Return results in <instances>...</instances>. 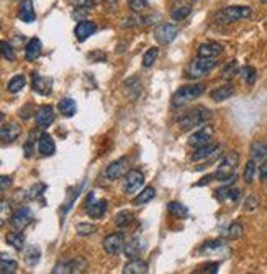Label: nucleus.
<instances>
[{
	"mask_svg": "<svg viewBox=\"0 0 267 274\" xmlns=\"http://www.w3.org/2000/svg\"><path fill=\"white\" fill-rule=\"evenodd\" d=\"M17 269H18V264L15 259H9V258L2 256V259H0V272L14 274V272H17Z\"/></svg>",
	"mask_w": 267,
	"mask_h": 274,
	"instance_id": "nucleus-34",
	"label": "nucleus"
},
{
	"mask_svg": "<svg viewBox=\"0 0 267 274\" xmlns=\"http://www.w3.org/2000/svg\"><path fill=\"white\" fill-rule=\"evenodd\" d=\"M262 2H264V4H267V0H262Z\"/></svg>",
	"mask_w": 267,
	"mask_h": 274,
	"instance_id": "nucleus-55",
	"label": "nucleus"
},
{
	"mask_svg": "<svg viewBox=\"0 0 267 274\" xmlns=\"http://www.w3.org/2000/svg\"><path fill=\"white\" fill-rule=\"evenodd\" d=\"M45 191H46V186H45V184H36V186H33L32 192H30V197H32V199L40 197Z\"/></svg>",
	"mask_w": 267,
	"mask_h": 274,
	"instance_id": "nucleus-48",
	"label": "nucleus"
},
{
	"mask_svg": "<svg viewBox=\"0 0 267 274\" xmlns=\"http://www.w3.org/2000/svg\"><path fill=\"white\" fill-rule=\"evenodd\" d=\"M167 210H169V214H172L174 217H177V219H187L189 215L187 207L181 202H169L167 204Z\"/></svg>",
	"mask_w": 267,
	"mask_h": 274,
	"instance_id": "nucleus-32",
	"label": "nucleus"
},
{
	"mask_svg": "<svg viewBox=\"0 0 267 274\" xmlns=\"http://www.w3.org/2000/svg\"><path fill=\"white\" fill-rule=\"evenodd\" d=\"M179 35V28L172 23H163L154 30V38L159 43V45H169L174 40L177 38Z\"/></svg>",
	"mask_w": 267,
	"mask_h": 274,
	"instance_id": "nucleus-7",
	"label": "nucleus"
},
{
	"mask_svg": "<svg viewBox=\"0 0 267 274\" xmlns=\"http://www.w3.org/2000/svg\"><path fill=\"white\" fill-rule=\"evenodd\" d=\"M220 151V145L216 143H207L203 146H198L194 154H192V161H205V159H213Z\"/></svg>",
	"mask_w": 267,
	"mask_h": 274,
	"instance_id": "nucleus-15",
	"label": "nucleus"
},
{
	"mask_svg": "<svg viewBox=\"0 0 267 274\" xmlns=\"http://www.w3.org/2000/svg\"><path fill=\"white\" fill-rule=\"evenodd\" d=\"M125 87H126V90L131 92V97H136L141 92V82H140L138 77L128 79L126 82H125Z\"/></svg>",
	"mask_w": 267,
	"mask_h": 274,
	"instance_id": "nucleus-41",
	"label": "nucleus"
},
{
	"mask_svg": "<svg viewBox=\"0 0 267 274\" xmlns=\"http://www.w3.org/2000/svg\"><path fill=\"white\" fill-rule=\"evenodd\" d=\"M105 4H110V5H113V4H116V0H103Z\"/></svg>",
	"mask_w": 267,
	"mask_h": 274,
	"instance_id": "nucleus-54",
	"label": "nucleus"
},
{
	"mask_svg": "<svg viewBox=\"0 0 267 274\" xmlns=\"http://www.w3.org/2000/svg\"><path fill=\"white\" fill-rule=\"evenodd\" d=\"M30 109H33V105H27V107H23L22 110H20V117L23 118V120H28L30 117H32V114H30Z\"/></svg>",
	"mask_w": 267,
	"mask_h": 274,
	"instance_id": "nucleus-50",
	"label": "nucleus"
},
{
	"mask_svg": "<svg viewBox=\"0 0 267 274\" xmlns=\"http://www.w3.org/2000/svg\"><path fill=\"white\" fill-rule=\"evenodd\" d=\"M143 184H145V176H143L141 171H128L126 176H125V180H123V192H125L126 196H131V194H136L141 188Z\"/></svg>",
	"mask_w": 267,
	"mask_h": 274,
	"instance_id": "nucleus-6",
	"label": "nucleus"
},
{
	"mask_svg": "<svg viewBox=\"0 0 267 274\" xmlns=\"http://www.w3.org/2000/svg\"><path fill=\"white\" fill-rule=\"evenodd\" d=\"M85 207H87V214H89L92 219H100L108 209V202L105 201V199H102V201H95L94 199V201L87 204Z\"/></svg>",
	"mask_w": 267,
	"mask_h": 274,
	"instance_id": "nucleus-21",
	"label": "nucleus"
},
{
	"mask_svg": "<svg viewBox=\"0 0 267 274\" xmlns=\"http://www.w3.org/2000/svg\"><path fill=\"white\" fill-rule=\"evenodd\" d=\"M18 18L25 23H33L35 22V9H33V0H23L20 9H18Z\"/></svg>",
	"mask_w": 267,
	"mask_h": 274,
	"instance_id": "nucleus-20",
	"label": "nucleus"
},
{
	"mask_svg": "<svg viewBox=\"0 0 267 274\" xmlns=\"http://www.w3.org/2000/svg\"><path fill=\"white\" fill-rule=\"evenodd\" d=\"M210 115H212V114H210L208 109L195 107V109L189 110L187 114H184L181 117V120H179V128H181L182 132H185V130H190L194 127H200L208 120Z\"/></svg>",
	"mask_w": 267,
	"mask_h": 274,
	"instance_id": "nucleus-3",
	"label": "nucleus"
},
{
	"mask_svg": "<svg viewBox=\"0 0 267 274\" xmlns=\"http://www.w3.org/2000/svg\"><path fill=\"white\" fill-rule=\"evenodd\" d=\"M33 136H35V132L30 133L28 140H27V145H25V148H23L25 149V156H27V158H30L33 154V143H35Z\"/></svg>",
	"mask_w": 267,
	"mask_h": 274,
	"instance_id": "nucleus-47",
	"label": "nucleus"
},
{
	"mask_svg": "<svg viewBox=\"0 0 267 274\" xmlns=\"http://www.w3.org/2000/svg\"><path fill=\"white\" fill-rule=\"evenodd\" d=\"M241 74H243V79L247 84H254V80H256V69L252 66H244L241 69Z\"/></svg>",
	"mask_w": 267,
	"mask_h": 274,
	"instance_id": "nucleus-44",
	"label": "nucleus"
},
{
	"mask_svg": "<svg viewBox=\"0 0 267 274\" xmlns=\"http://www.w3.org/2000/svg\"><path fill=\"white\" fill-rule=\"evenodd\" d=\"M205 272H212V274H215V272H218V264H210V266H207L205 267Z\"/></svg>",
	"mask_w": 267,
	"mask_h": 274,
	"instance_id": "nucleus-53",
	"label": "nucleus"
},
{
	"mask_svg": "<svg viewBox=\"0 0 267 274\" xmlns=\"http://www.w3.org/2000/svg\"><path fill=\"white\" fill-rule=\"evenodd\" d=\"M41 41L38 38H32L27 43V48H25V58L27 61H36V58L41 54Z\"/></svg>",
	"mask_w": 267,
	"mask_h": 274,
	"instance_id": "nucleus-24",
	"label": "nucleus"
},
{
	"mask_svg": "<svg viewBox=\"0 0 267 274\" xmlns=\"http://www.w3.org/2000/svg\"><path fill=\"white\" fill-rule=\"evenodd\" d=\"M146 248V241L141 238V236H133L126 245H125V256L128 259H136L141 256V253L145 251Z\"/></svg>",
	"mask_w": 267,
	"mask_h": 274,
	"instance_id": "nucleus-14",
	"label": "nucleus"
},
{
	"mask_svg": "<svg viewBox=\"0 0 267 274\" xmlns=\"http://www.w3.org/2000/svg\"><path fill=\"white\" fill-rule=\"evenodd\" d=\"M154 196H156V189H154L153 186H148V188L143 189V191L140 192V194L133 199V205H136V207H140V205L153 201Z\"/></svg>",
	"mask_w": 267,
	"mask_h": 274,
	"instance_id": "nucleus-29",
	"label": "nucleus"
},
{
	"mask_svg": "<svg viewBox=\"0 0 267 274\" xmlns=\"http://www.w3.org/2000/svg\"><path fill=\"white\" fill-rule=\"evenodd\" d=\"M259 199L256 197V196H249L244 201V204H243V210L244 212H254L257 207H259Z\"/></svg>",
	"mask_w": 267,
	"mask_h": 274,
	"instance_id": "nucleus-45",
	"label": "nucleus"
},
{
	"mask_svg": "<svg viewBox=\"0 0 267 274\" xmlns=\"http://www.w3.org/2000/svg\"><path fill=\"white\" fill-rule=\"evenodd\" d=\"M241 191L238 188H223L215 191V197L218 201H238Z\"/></svg>",
	"mask_w": 267,
	"mask_h": 274,
	"instance_id": "nucleus-27",
	"label": "nucleus"
},
{
	"mask_svg": "<svg viewBox=\"0 0 267 274\" xmlns=\"http://www.w3.org/2000/svg\"><path fill=\"white\" fill-rule=\"evenodd\" d=\"M133 219H135V215L129 210H121L115 215V225L118 228H125L128 225H131Z\"/></svg>",
	"mask_w": 267,
	"mask_h": 274,
	"instance_id": "nucleus-31",
	"label": "nucleus"
},
{
	"mask_svg": "<svg viewBox=\"0 0 267 274\" xmlns=\"http://www.w3.org/2000/svg\"><path fill=\"white\" fill-rule=\"evenodd\" d=\"M35 118H36V123H38V127L43 128V130H46L54 122V118H56L54 109L51 107V105H41V107H38V110H36Z\"/></svg>",
	"mask_w": 267,
	"mask_h": 274,
	"instance_id": "nucleus-13",
	"label": "nucleus"
},
{
	"mask_svg": "<svg viewBox=\"0 0 267 274\" xmlns=\"http://www.w3.org/2000/svg\"><path fill=\"white\" fill-rule=\"evenodd\" d=\"M2 56L7 61H15L17 59L15 49H14V46H12L9 41H2Z\"/></svg>",
	"mask_w": 267,
	"mask_h": 274,
	"instance_id": "nucleus-42",
	"label": "nucleus"
},
{
	"mask_svg": "<svg viewBox=\"0 0 267 274\" xmlns=\"http://www.w3.org/2000/svg\"><path fill=\"white\" fill-rule=\"evenodd\" d=\"M76 232L80 236H89L95 232V225L94 223H89V222H80L76 225Z\"/></svg>",
	"mask_w": 267,
	"mask_h": 274,
	"instance_id": "nucleus-40",
	"label": "nucleus"
},
{
	"mask_svg": "<svg viewBox=\"0 0 267 274\" xmlns=\"http://www.w3.org/2000/svg\"><path fill=\"white\" fill-rule=\"evenodd\" d=\"M158 54H159V49L158 48H150L148 51L143 56V66L145 67H151L154 64V61L158 59Z\"/></svg>",
	"mask_w": 267,
	"mask_h": 274,
	"instance_id": "nucleus-38",
	"label": "nucleus"
},
{
	"mask_svg": "<svg viewBox=\"0 0 267 274\" xmlns=\"http://www.w3.org/2000/svg\"><path fill=\"white\" fill-rule=\"evenodd\" d=\"M205 90L203 84H189V85H182L181 89H177L172 96V105L174 107H185L187 104L192 101H195L197 97H200Z\"/></svg>",
	"mask_w": 267,
	"mask_h": 274,
	"instance_id": "nucleus-2",
	"label": "nucleus"
},
{
	"mask_svg": "<svg viewBox=\"0 0 267 274\" xmlns=\"http://www.w3.org/2000/svg\"><path fill=\"white\" fill-rule=\"evenodd\" d=\"M216 67V58H205V56H198V58L192 59L187 67V77L198 79L208 74L212 69Z\"/></svg>",
	"mask_w": 267,
	"mask_h": 274,
	"instance_id": "nucleus-4",
	"label": "nucleus"
},
{
	"mask_svg": "<svg viewBox=\"0 0 267 274\" xmlns=\"http://www.w3.org/2000/svg\"><path fill=\"white\" fill-rule=\"evenodd\" d=\"M7 210H9V202L2 201V223H5V220H7Z\"/></svg>",
	"mask_w": 267,
	"mask_h": 274,
	"instance_id": "nucleus-51",
	"label": "nucleus"
},
{
	"mask_svg": "<svg viewBox=\"0 0 267 274\" xmlns=\"http://www.w3.org/2000/svg\"><path fill=\"white\" fill-rule=\"evenodd\" d=\"M257 172V166H256V161L251 159L246 163V167H244V182L246 184H252L254 180V176H256Z\"/></svg>",
	"mask_w": 267,
	"mask_h": 274,
	"instance_id": "nucleus-36",
	"label": "nucleus"
},
{
	"mask_svg": "<svg viewBox=\"0 0 267 274\" xmlns=\"http://www.w3.org/2000/svg\"><path fill=\"white\" fill-rule=\"evenodd\" d=\"M25 84H27V77L23 76V74H17V76H14L7 84V90L10 92V94H18L20 90H23Z\"/></svg>",
	"mask_w": 267,
	"mask_h": 274,
	"instance_id": "nucleus-30",
	"label": "nucleus"
},
{
	"mask_svg": "<svg viewBox=\"0 0 267 274\" xmlns=\"http://www.w3.org/2000/svg\"><path fill=\"white\" fill-rule=\"evenodd\" d=\"M129 9L133 12H143L148 9V0H129Z\"/></svg>",
	"mask_w": 267,
	"mask_h": 274,
	"instance_id": "nucleus-46",
	"label": "nucleus"
},
{
	"mask_svg": "<svg viewBox=\"0 0 267 274\" xmlns=\"http://www.w3.org/2000/svg\"><path fill=\"white\" fill-rule=\"evenodd\" d=\"M125 245H126V241H125V235L123 233H111L103 240L105 251L111 254V256L120 254L123 250H125Z\"/></svg>",
	"mask_w": 267,
	"mask_h": 274,
	"instance_id": "nucleus-9",
	"label": "nucleus"
},
{
	"mask_svg": "<svg viewBox=\"0 0 267 274\" xmlns=\"http://www.w3.org/2000/svg\"><path fill=\"white\" fill-rule=\"evenodd\" d=\"M233 94H234V85L226 84L210 92V99H212L213 102H223V101H228L229 97H233Z\"/></svg>",
	"mask_w": 267,
	"mask_h": 274,
	"instance_id": "nucleus-22",
	"label": "nucleus"
},
{
	"mask_svg": "<svg viewBox=\"0 0 267 274\" xmlns=\"http://www.w3.org/2000/svg\"><path fill=\"white\" fill-rule=\"evenodd\" d=\"M267 158V145L262 141H256L252 143L251 146V159H254L256 163H262Z\"/></svg>",
	"mask_w": 267,
	"mask_h": 274,
	"instance_id": "nucleus-28",
	"label": "nucleus"
},
{
	"mask_svg": "<svg viewBox=\"0 0 267 274\" xmlns=\"http://www.w3.org/2000/svg\"><path fill=\"white\" fill-rule=\"evenodd\" d=\"M25 256H27V263L30 266H36L40 263V258H41V251H40V248H36V246H30L27 253H25Z\"/></svg>",
	"mask_w": 267,
	"mask_h": 274,
	"instance_id": "nucleus-35",
	"label": "nucleus"
},
{
	"mask_svg": "<svg viewBox=\"0 0 267 274\" xmlns=\"http://www.w3.org/2000/svg\"><path fill=\"white\" fill-rule=\"evenodd\" d=\"M226 232H228L226 235H228L229 240H238L244 235V228H243L241 223H231V225L228 227Z\"/></svg>",
	"mask_w": 267,
	"mask_h": 274,
	"instance_id": "nucleus-37",
	"label": "nucleus"
},
{
	"mask_svg": "<svg viewBox=\"0 0 267 274\" xmlns=\"http://www.w3.org/2000/svg\"><path fill=\"white\" fill-rule=\"evenodd\" d=\"M58 110H59V114H63L64 117H72V115H76V112H77V105H76V101H72L71 97H64V99H61V101L58 102Z\"/></svg>",
	"mask_w": 267,
	"mask_h": 274,
	"instance_id": "nucleus-25",
	"label": "nucleus"
},
{
	"mask_svg": "<svg viewBox=\"0 0 267 274\" xmlns=\"http://www.w3.org/2000/svg\"><path fill=\"white\" fill-rule=\"evenodd\" d=\"M192 14V9L189 5H182V7H176L172 12H171V17L174 20H184V18H187L189 15Z\"/></svg>",
	"mask_w": 267,
	"mask_h": 274,
	"instance_id": "nucleus-39",
	"label": "nucleus"
},
{
	"mask_svg": "<svg viewBox=\"0 0 267 274\" xmlns=\"http://www.w3.org/2000/svg\"><path fill=\"white\" fill-rule=\"evenodd\" d=\"M123 272L125 274H146L150 272V266H148L146 261L143 259H129L128 263L123 267Z\"/></svg>",
	"mask_w": 267,
	"mask_h": 274,
	"instance_id": "nucleus-19",
	"label": "nucleus"
},
{
	"mask_svg": "<svg viewBox=\"0 0 267 274\" xmlns=\"http://www.w3.org/2000/svg\"><path fill=\"white\" fill-rule=\"evenodd\" d=\"M32 87L38 96H49L53 90V79L41 76L38 72L32 74Z\"/></svg>",
	"mask_w": 267,
	"mask_h": 274,
	"instance_id": "nucleus-10",
	"label": "nucleus"
},
{
	"mask_svg": "<svg viewBox=\"0 0 267 274\" xmlns=\"http://www.w3.org/2000/svg\"><path fill=\"white\" fill-rule=\"evenodd\" d=\"M236 74H238V63H236V61H229V63L225 66V69H223V77L231 79L236 76Z\"/></svg>",
	"mask_w": 267,
	"mask_h": 274,
	"instance_id": "nucleus-43",
	"label": "nucleus"
},
{
	"mask_svg": "<svg viewBox=\"0 0 267 274\" xmlns=\"http://www.w3.org/2000/svg\"><path fill=\"white\" fill-rule=\"evenodd\" d=\"M38 151L41 156H53L56 153V143L51 135L43 133L38 140Z\"/></svg>",
	"mask_w": 267,
	"mask_h": 274,
	"instance_id": "nucleus-18",
	"label": "nucleus"
},
{
	"mask_svg": "<svg viewBox=\"0 0 267 274\" xmlns=\"http://www.w3.org/2000/svg\"><path fill=\"white\" fill-rule=\"evenodd\" d=\"M128 172V159L126 158H120L110 163L107 166V171H105V176H107L110 180H115V179H120L123 176H126Z\"/></svg>",
	"mask_w": 267,
	"mask_h": 274,
	"instance_id": "nucleus-11",
	"label": "nucleus"
},
{
	"mask_svg": "<svg viewBox=\"0 0 267 274\" xmlns=\"http://www.w3.org/2000/svg\"><path fill=\"white\" fill-rule=\"evenodd\" d=\"M212 136H213V128L207 125V127H202L200 130H197V132L192 133L187 143H189V146L198 148V146H203V145H207V143H210Z\"/></svg>",
	"mask_w": 267,
	"mask_h": 274,
	"instance_id": "nucleus-12",
	"label": "nucleus"
},
{
	"mask_svg": "<svg viewBox=\"0 0 267 274\" xmlns=\"http://www.w3.org/2000/svg\"><path fill=\"white\" fill-rule=\"evenodd\" d=\"M97 32V25L94 22H89V20H80L76 25V30H74V35H76L77 41H85L87 38H90L92 35Z\"/></svg>",
	"mask_w": 267,
	"mask_h": 274,
	"instance_id": "nucleus-16",
	"label": "nucleus"
},
{
	"mask_svg": "<svg viewBox=\"0 0 267 274\" xmlns=\"http://www.w3.org/2000/svg\"><path fill=\"white\" fill-rule=\"evenodd\" d=\"M5 240H7L9 245L14 246L17 251H23V248H25V236L22 233H18V232L9 233L7 236H5Z\"/></svg>",
	"mask_w": 267,
	"mask_h": 274,
	"instance_id": "nucleus-33",
	"label": "nucleus"
},
{
	"mask_svg": "<svg viewBox=\"0 0 267 274\" xmlns=\"http://www.w3.org/2000/svg\"><path fill=\"white\" fill-rule=\"evenodd\" d=\"M259 177L262 180H267V158L262 161V164L259 166Z\"/></svg>",
	"mask_w": 267,
	"mask_h": 274,
	"instance_id": "nucleus-49",
	"label": "nucleus"
},
{
	"mask_svg": "<svg viewBox=\"0 0 267 274\" xmlns=\"http://www.w3.org/2000/svg\"><path fill=\"white\" fill-rule=\"evenodd\" d=\"M9 186H12V177L9 176H2V191H7Z\"/></svg>",
	"mask_w": 267,
	"mask_h": 274,
	"instance_id": "nucleus-52",
	"label": "nucleus"
},
{
	"mask_svg": "<svg viewBox=\"0 0 267 274\" xmlns=\"http://www.w3.org/2000/svg\"><path fill=\"white\" fill-rule=\"evenodd\" d=\"M251 17V9L246 5H229L220 10L216 14V20L220 23H233L236 20H243V18Z\"/></svg>",
	"mask_w": 267,
	"mask_h": 274,
	"instance_id": "nucleus-5",
	"label": "nucleus"
},
{
	"mask_svg": "<svg viewBox=\"0 0 267 274\" xmlns=\"http://www.w3.org/2000/svg\"><path fill=\"white\" fill-rule=\"evenodd\" d=\"M33 222V212L30 207H22L20 209H17L14 214H12L10 217V223H12V227H14L15 230H23V228H27L30 223Z\"/></svg>",
	"mask_w": 267,
	"mask_h": 274,
	"instance_id": "nucleus-8",
	"label": "nucleus"
},
{
	"mask_svg": "<svg viewBox=\"0 0 267 274\" xmlns=\"http://www.w3.org/2000/svg\"><path fill=\"white\" fill-rule=\"evenodd\" d=\"M22 133V128L18 127V123L15 122H9L5 123V125L2 127V130H0V136H2V143L4 145H9V143H14L18 136H20Z\"/></svg>",
	"mask_w": 267,
	"mask_h": 274,
	"instance_id": "nucleus-17",
	"label": "nucleus"
},
{
	"mask_svg": "<svg viewBox=\"0 0 267 274\" xmlns=\"http://www.w3.org/2000/svg\"><path fill=\"white\" fill-rule=\"evenodd\" d=\"M223 51L221 45L218 43H203V45L198 46V56H205V58H216V56H220Z\"/></svg>",
	"mask_w": 267,
	"mask_h": 274,
	"instance_id": "nucleus-23",
	"label": "nucleus"
},
{
	"mask_svg": "<svg viewBox=\"0 0 267 274\" xmlns=\"http://www.w3.org/2000/svg\"><path fill=\"white\" fill-rule=\"evenodd\" d=\"M223 248H225V241L221 240H208L205 241L203 245L200 246V254H207V256H210V254H215L221 251Z\"/></svg>",
	"mask_w": 267,
	"mask_h": 274,
	"instance_id": "nucleus-26",
	"label": "nucleus"
},
{
	"mask_svg": "<svg viewBox=\"0 0 267 274\" xmlns=\"http://www.w3.org/2000/svg\"><path fill=\"white\" fill-rule=\"evenodd\" d=\"M239 164V154L238 151H228L225 156L221 158L220 164L216 166V171L213 172V179L226 182V180H234V171Z\"/></svg>",
	"mask_w": 267,
	"mask_h": 274,
	"instance_id": "nucleus-1",
	"label": "nucleus"
}]
</instances>
